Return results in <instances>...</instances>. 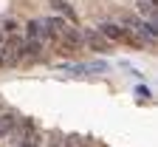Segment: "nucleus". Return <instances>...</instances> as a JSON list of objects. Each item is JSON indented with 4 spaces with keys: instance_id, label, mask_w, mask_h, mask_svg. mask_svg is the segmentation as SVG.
<instances>
[{
    "instance_id": "14",
    "label": "nucleus",
    "mask_w": 158,
    "mask_h": 147,
    "mask_svg": "<svg viewBox=\"0 0 158 147\" xmlns=\"http://www.w3.org/2000/svg\"><path fill=\"white\" fill-rule=\"evenodd\" d=\"M0 40H3V31H0Z\"/></svg>"
},
{
    "instance_id": "10",
    "label": "nucleus",
    "mask_w": 158,
    "mask_h": 147,
    "mask_svg": "<svg viewBox=\"0 0 158 147\" xmlns=\"http://www.w3.org/2000/svg\"><path fill=\"white\" fill-rule=\"evenodd\" d=\"M26 34H28V40H40V37H45V34H43V26H40V20H31V23L26 26Z\"/></svg>"
},
{
    "instance_id": "3",
    "label": "nucleus",
    "mask_w": 158,
    "mask_h": 147,
    "mask_svg": "<svg viewBox=\"0 0 158 147\" xmlns=\"http://www.w3.org/2000/svg\"><path fill=\"white\" fill-rule=\"evenodd\" d=\"M56 43L65 45V48H71V51H79V48H82V34L73 28V23H65V28L59 31V40H56Z\"/></svg>"
},
{
    "instance_id": "7",
    "label": "nucleus",
    "mask_w": 158,
    "mask_h": 147,
    "mask_svg": "<svg viewBox=\"0 0 158 147\" xmlns=\"http://www.w3.org/2000/svg\"><path fill=\"white\" fill-rule=\"evenodd\" d=\"M23 57H43V40H28V43H23Z\"/></svg>"
},
{
    "instance_id": "4",
    "label": "nucleus",
    "mask_w": 158,
    "mask_h": 147,
    "mask_svg": "<svg viewBox=\"0 0 158 147\" xmlns=\"http://www.w3.org/2000/svg\"><path fill=\"white\" fill-rule=\"evenodd\" d=\"M82 43H88L93 51H99V54H105V51H110V43H107V40L102 37V34H99L96 28H90L88 34H82Z\"/></svg>"
},
{
    "instance_id": "2",
    "label": "nucleus",
    "mask_w": 158,
    "mask_h": 147,
    "mask_svg": "<svg viewBox=\"0 0 158 147\" xmlns=\"http://www.w3.org/2000/svg\"><path fill=\"white\" fill-rule=\"evenodd\" d=\"M0 51H3V62L6 65H17V62L23 59V40H20L17 34H9V43L0 45Z\"/></svg>"
},
{
    "instance_id": "1",
    "label": "nucleus",
    "mask_w": 158,
    "mask_h": 147,
    "mask_svg": "<svg viewBox=\"0 0 158 147\" xmlns=\"http://www.w3.org/2000/svg\"><path fill=\"white\" fill-rule=\"evenodd\" d=\"M17 144H20V147H40V144H43V136H40V130H37V124H34V122H28V119L20 122Z\"/></svg>"
},
{
    "instance_id": "11",
    "label": "nucleus",
    "mask_w": 158,
    "mask_h": 147,
    "mask_svg": "<svg viewBox=\"0 0 158 147\" xmlns=\"http://www.w3.org/2000/svg\"><path fill=\"white\" fill-rule=\"evenodd\" d=\"M0 31H3V34H17L20 28H17V23L11 17H6V20H0Z\"/></svg>"
},
{
    "instance_id": "9",
    "label": "nucleus",
    "mask_w": 158,
    "mask_h": 147,
    "mask_svg": "<svg viewBox=\"0 0 158 147\" xmlns=\"http://www.w3.org/2000/svg\"><path fill=\"white\" fill-rule=\"evenodd\" d=\"M68 71L88 74V71H105V62H88V65H68Z\"/></svg>"
},
{
    "instance_id": "5",
    "label": "nucleus",
    "mask_w": 158,
    "mask_h": 147,
    "mask_svg": "<svg viewBox=\"0 0 158 147\" xmlns=\"http://www.w3.org/2000/svg\"><path fill=\"white\" fill-rule=\"evenodd\" d=\"M96 31L102 34L107 43H110V40H116V43H122V40H124V28H122V26H116V23H102Z\"/></svg>"
},
{
    "instance_id": "12",
    "label": "nucleus",
    "mask_w": 158,
    "mask_h": 147,
    "mask_svg": "<svg viewBox=\"0 0 158 147\" xmlns=\"http://www.w3.org/2000/svg\"><path fill=\"white\" fill-rule=\"evenodd\" d=\"M48 147H62V141H59V139H54V141H48Z\"/></svg>"
},
{
    "instance_id": "6",
    "label": "nucleus",
    "mask_w": 158,
    "mask_h": 147,
    "mask_svg": "<svg viewBox=\"0 0 158 147\" xmlns=\"http://www.w3.org/2000/svg\"><path fill=\"white\" fill-rule=\"evenodd\" d=\"M17 113L14 110H3V113H0V139H3V136H9L14 128H17Z\"/></svg>"
},
{
    "instance_id": "8",
    "label": "nucleus",
    "mask_w": 158,
    "mask_h": 147,
    "mask_svg": "<svg viewBox=\"0 0 158 147\" xmlns=\"http://www.w3.org/2000/svg\"><path fill=\"white\" fill-rule=\"evenodd\" d=\"M51 6H54L59 14H65V17H68V23H76V11L71 9V3H65V0H51Z\"/></svg>"
},
{
    "instance_id": "13",
    "label": "nucleus",
    "mask_w": 158,
    "mask_h": 147,
    "mask_svg": "<svg viewBox=\"0 0 158 147\" xmlns=\"http://www.w3.org/2000/svg\"><path fill=\"white\" fill-rule=\"evenodd\" d=\"M0 65H6V62H3V51H0Z\"/></svg>"
}]
</instances>
